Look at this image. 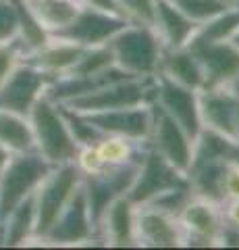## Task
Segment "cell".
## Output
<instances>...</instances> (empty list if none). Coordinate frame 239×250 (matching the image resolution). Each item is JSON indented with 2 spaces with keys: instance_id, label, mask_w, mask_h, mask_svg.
I'll return each mask as SVG.
<instances>
[{
  "instance_id": "obj_25",
  "label": "cell",
  "mask_w": 239,
  "mask_h": 250,
  "mask_svg": "<svg viewBox=\"0 0 239 250\" xmlns=\"http://www.w3.org/2000/svg\"><path fill=\"white\" fill-rule=\"evenodd\" d=\"M23 2L29 13L42 23V27L50 31V36L65 29L81 6L77 0H23Z\"/></svg>"
},
{
  "instance_id": "obj_20",
  "label": "cell",
  "mask_w": 239,
  "mask_h": 250,
  "mask_svg": "<svg viewBox=\"0 0 239 250\" xmlns=\"http://www.w3.org/2000/svg\"><path fill=\"white\" fill-rule=\"evenodd\" d=\"M152 27L156 29L165 48H183L189 44L198 25L177 9L173 0H156Z\"/></svg>"
},
{
  "instance_id": "obj_46",
  "label": "cell",
  "mask_w": 239,
  "mask_h": 250,
  "mask_svg": "<svg viewBox=\"0 0 239 250\" xmlns=\"http://www.w3.org/2000/svg\"><path fill=\"white\" fill-rule=\"evenodd\" d=\"M237 9H239V4H237Z\"/></svg>"
},
{
  "instance_id": "obj_8",
  "label": "cell",
  "mask_w": 239,
  "mask_h": 250,
  "mask_svg": "<svg viewBox=\"0 0 239 250\" xmlns=\"http://www.w3.org/2000/svg\"><path fill=\"white\" fill-rule=\"evenodd\" d=\"M52 82L50 75L23 61L15 71L0 83V108L27 117L37 100L44 98L46 88Z\"/></svg>"
},
{
  "instance_id": "obj_23",
  "label": "cell",
  "mask_w": 239,
  "mask_h": 250,
  "mask_svg": "<svg viewBox=\"0 0 239 250\" xmlns=\"http://www.w3.org/2000/svg\"><path fill=\"white\" fill-rule=\"evenodd\" d=\"M2 240L0 246H25L36 236V207L34 196L19 202L2 219Z\"/></svg>"
},
{
  "instance_id": "obj_43",
  "label": "cell",
  "mask_w": 239,
  "mask_h": 250,
  "mask_svg": "<svg viewBox=\"0 0 239 250\" xmlns=\"http://www.w3.org/2000/svg\"><path fill=\"white\" fill-rule=\"evenodd\" d=\"M237 144H239V108H237Z\"/></svg>"
},
{
  "instance_id": "obj_45",
  "label": "cell",
  "mask_w": 239,
  "mask_h": 250,
  "mask_svg": "<svg viewBox=\"0 0 239 250\" xmlns=\"http://www.w3.org/2000/svg\"><path fill=\"white\" fill-rule=\"evenodd\" d=\"M233 90H235V92H239V80H237V83L233 85Z\"/></svg>"
},
{
  "instance_id": "obj_37",
  "label": "cell",
  "mask_w": 239,
  "mask_h": 250,
  "mask_svg": "<svg viewBox=\"0 0 239 250\" xmlns=\"http://www.w3.org/2000/svg\"><path fill=\"white\" fill-rule=\"evenodd\" d=\"M214 246H227V248H239V228L222 219L221 231L217 236V244Z\"/></svg>"
},
{
  "instance_id": "obj_33",
  "label": "cell",
  "mask_w": 239,
  "mask_h": 250,
  "mask_svg": "<svg viewBox=\"0 0 239 250\" xmlns=\"http://www.w3.org/2000/svg\"><path fill=\"white\" fill-rule=\"evenodd\" d=\"M27 57V50L17 38H11L6 42H0V83L9 77Z\"/></svg>"
},
{
  "instance_id": "obj_15",
  "label": "cell",
  "mask_w": 239,
  "mask_h": 250,
  "mask_svg": "<svg viewBox=\"0 0 239 250\" xmlns=\"http://www.w3.org/2000/svg\"><path fill=\"white\" fill-rule=\"evenodd\" d=\"M135 246L144 248H179L183 246V231L179 219L163 213L150 205L135 207Z\"/></svg>"
},
{
  "instance_id": "obj_7",
  "label": "cell",
  "mask_w": 239,
  "mask_h": 250,
  "mask_svg": "<svg viewBox=\"0 0 239 250\" xmlns=\"http://www.w3.org/2000/svg\"><path fill=\"white\" fill-rule=\"evenodd\" d=\"M137 165L129 163V165H119V167H104L98 173L81 175V188H83V194H86L94 228L98 219L102 217V213L109 208L110 202L127 194V190L135 179Z\"/></svg>"
},
{
  "instance_id": "obj_24",
  "label": "cell",
  "mask_w": 239,
  "mask_h": 250,
  "mask_svg": "<svg viewBox=\"0 0 239 250\" xmlns=\"http://www.w3.org/2000/svg\"><path fill=\"white\" fill-rule=\"evenodd\" d=\"M94 148L104 167H119V165H129V163L137 165L142 161L148 144L135 142V140H129V138H121V136L102 134L94 142Z\"/></svg>"
},
{
  "instance_id": "obj_38",
  "label": "cell",
  "mask_w": 239,
  "mask_h": 250,
  "mask_svg": "<svg viewBox=\"0 0 239 250\" xmlns=\"http://www.w3.org/2000/svg\"><path fill=\"white\" fill-rule=\"evenodd\" d=\"M79 2L83 6H92V9H98V11H104V13H110V15H117V17L125 19V15H123L117 0H79Z\"/></svg>"
},
{
  "instance_id": "obj_18",
  "label": "cell",
  "mask_w": 239,
  "mask_h": 250,
  "mask_svg": "<svg viewBox=\"0 0 239 250\" xmlns=\"http://www.w3.org/2000/svg\"><path fill=\"white\" fill-rule=\"evenodd\" d=\"M135 205L127 196L112 200L96 223V240L102 246L129 248L135 246Z\"/></svg>"
},
{
  "instance_id": "obj_47",
  "label": "cell",
  "mask_w": 239,
  "mask_h": 250,
  "mask_svg": "<svg viewBox=\"0 0 239 250\" xmlns=\"http://www.w3.org/2000/svg\"><path fill=\"white\" fill-rule=\"evenodd\" d=\"M77 2H79V0H77Z\"/></svg>"
},
{
  "instance_id": "obj_29",
  "label": "cell",
  "mask_w": 239,
  "mask_h": 250,
  "mask_svg": "<svg viewBox=\"0 0 239 250\" xmlns=\"http://www.w3.org/2000/svg\"><path fill=\"white\" fill-rule=\"evenodd\" d=\"M114 65L112 59V50L109 44H100V46H90L83 48L81 57L77 59L73 69L67 75H75V77H90V75H98L106 71L109 67Z\"/></svg>"
},
{
  "instance_id": "obj_32",
  "label": "cell",
  "mask_w": 239,
  "mask_h": 250,
  "mask_svg": "<svg viewBox=\"0 0 239 250\" xmlns=\"http://www.w3.org/2000/svg\"><path fill=\"white\" fill-rule=\"evenodd\" d=\"M58 106H60V111H63V115H65V121L69 125V129H71V136L75 138L77 146L92 144V142H96V140L102 136L94 127V125L88 121L86 115H81V113H77V111H71V108H67L63 104H58Z\"/></svg>"
},
{
  "instance_id": "obj_10",
  "label": "cell",
  "mask_w": 239,
  "mask_h": 250,
  "mask_svg": "<svg viewBox=\"0 0 239 250\" xmlns=\"http://www.w3.org/2000/svg\"><path fill=\"white\" fill-rule=\"evenodd\" d=\"M154 104L160 106L171 119L187 131L189 138H198L202 131V121H200V106H198V90L185 88L165 75H154Z\"/></svg>"
},
{
  "instance_id": "obj_41",
  "label": "cell",
  "mask_w": 239,
  "mask_h": 250,
  "mask_svg": "<svg viewBox=\"0 0 239 250\" xmlns=\"http://www.w3.org/2000/svg\"><path fill=\"white\" fill-rule=\"evenodd\" d=\"M229 161H233V163H237V165H239V144H233V148H231Z\"/></svg>"
},
{
  "instance_id": "obj_34",
  "label": "cell",
  "mask_w": 239,
  "mask_h": 250,
  "mask_svg": "<svg viewBox=\"0 0 239 250\" xmlns=\"http://www.w3.org/2000/svg\"><path fill=\"white\" fill-rule=\"evenodd\" d=\"M123 15L129 23L152 25L154 21V4L156 0H117Z\"/></svg>"
},
{
  "instance_id": "obj_19",
  "label": "cell",
  "mask_w": 239,
  "mask_h": 250,
  "mask_svg": "<svg viewBox=\"0 0 239 250\" xmlns=\"http://www.w3.org/2000/svg\"><path fill=\"white\" fill-rule=\"evenodd\" d=\"M81 52H83V46L69 42L65 38L50 36V40L46 42L42 48L29 52L25 61L55 80V77L67 75L71 71L77 59L81 57Z\"/></svg>"
},
{
  "instance_id": "obj_6",
  "label": "cell",
  "mask_w": 239,
  "mask_h": 250,
  "mask_svg": "<svg viewBox=\"0 0 239 250\" xmlns=\"http://www.w3.org/2000/svg\"><path fill=\"white\" fill-rule=\"evenodd\" d=\"M185 184H187L185 173L175 169L156 150L146 148L140 165H137L135 179L125 196L137 207V205H144V202H150L152 198H156L158 194L171 190V188L185 186Z\"/></svg>"
},
{
  "instance_id": "obj_35",
  "label": "cell",
  "mask_w": 239,
  "mask_h": 250,
  "mask_svg": "<svg viewBox=\"0 0 239 250\" xmlns=\"http://www.w3.org/2000/svg\"><path fill=\"white\" fill-rule=\"evenodd\" d=\"M17 36V0H0V42Z\"/></svg>"
},
{
  "instance_id": "obj_42",
  "label": "cell",
  "mask_w": 239,
  "mask_h": 250,
  "mask_svg": "<svg viewBox=\"0 0 239 250\" xmlns=\"http://www.w3.org/2000/svg\"><path fill=\"white\" fill-rule=\"evenodd\" d=\"M222 2H225L227 6H237V4H239V0H222Z\"/></svg>"
},
{
  "instance_id": "obj_14",
  "label": "cell",
  "mask_w": 239,
  "mask_h": 250,
  "mask_svg": "<svg viewBox=\"0 0 239 250\" xmlns=\"http://www.w3.org/2000/svg\"><path fill=\"white\" fill-rule=\"evenodd\" d=\"M86 117L100 134L146 142L152 129L154 103L127 106V108H114V111H102V113H90Z\"/></svg>"
},
{
  "instance_id": "obj_11",
  "label": "cell",
  "mask_w": 239,
  "mask_h": 250,
  "mask_svg": "<svg viewBox=\"0 0 239 250\" xmlns=\"http://www.w3.org/2000/svg\"><path fill=\"white\" fill-rule=\"evenodd\" d=\"M194 142L196 140L189 138L187 131L179 127L160 106L154 104L152 129H150L148 140H146L148 148L156 150L175 169H179L181 173H187L191 154H194Z\"/></svg>"
},
{
  "instance_id": "obj_2",
  "label": "cell",
  "mask_w": 239,
  "mask_h": 250,
  "mask_svg": "<svg viewBox=\"0 0 239 250\" xmlns=\"http://www.w3.org/2000/svg\"><path fill=\"white\" fill-rule=\"evenodd\" d=\"M109 46L112 50L114 65L133 77H154L158 71V61L163 54V42L152 25L127 23L119 34H114Z\"/></svg>"
},
{
  "instance_id": "obj_3",
  "label": "cell",
  "mask_w": 239,
  "mask_h": 250,
  "mask_svg": "<svg viewBox=\"0 0 239 250\" xmlns=\"http://www.w3.org/2000/svg\"><path fill=\"white\" fill-rule=\"evenodd\" d=\"M81 186V173L77 171L73 163H65V165H55L48 175L42 179L34 192V207H36V236L29 244L40 242L52 223L58 219L67 207V202L73 198L77 188Z\"/></svg>"
},
{
  "instance_id": "obj_40",
  "label": "cell",
  "mask_w": 239,
  "mask_h": 250,
  "mask_svg": "<svg viewBox=\"0 0 239 250\" xmlns=\"http://www.w3.org/2000/svg\"><path fill=\"white\" fill-rule=\"evenodd\" d=\"M11 156H13V152H11V150H6L4 146H0V173H2V171H4V167L9 165Z\"/></svg>"
},
{
  "instance_id": "obj_30",
  "label": "cell",
  "mask_w": 239,
  "mask_h": 250,
  "mask_svg": "<svg viewBox=\"0 0 239 250\" xmlns=\"http://www.w3.org/2000/svg\"><path fill=\"white\" fill-rule=\"evenodd\" d=\"M173 2H175L177 9H179L187 19L194 21L196 25L206 23L208 19L217 17L219 13L231 9V6H227L222 0H173Z\"/></svg>"
},
{
  "instance_id": "obj_31",
  "label": "cell",
  "mask_w": 239,
  "mask_h": 250,
  "mask_svg": "<svg viewBox=\"0 0 239 250\" xmlns=\"http://www.w3.org/2000/svg\"><path fill=\"white\" fill-rule=\"evenodd\" d=\"M194 198V194L189 190V184L185 186H177V188H171L163 194H158L156 198H152L150 202H144V205H150L154 208L163 210V213H168L173 217H179V213L185 208V205Z\"/></svg>"
},
{
  "instance_id": "obj_12",
  "label": "cell",
  "mask_w": 239,
  "mask_h": 250,
  "mask_svg": "<svg viewBox=\"0 0 239 250\" xmlns=\"http://www.w3.org/2000/svg\"><path fill=\"white\" fill-rule=\"evenodd\" d=\"M198 106L202 129H210L237 144L239 92L233 88H202L198 92Z\"/></svg>"
},
{
  "instance_id": "obj_21",
  "label": "cell",
  "mask_w": 239,
  "mask_h": 250,
  "mask_svg": "<svg viewBox=\"0 0 239 250\" xmlns=\"http://www.w3.org/2000/svg\"><path fill=\"white\" fill-rule=\"evenodd\" d=\"M156 73L198 92L204 88V71L202 65H200V59L187 46H183V48H163Z\"/></svg>"
},
{
  "instance_id": "obj_13",
  "label": "cell",
  "mask_w": 239,
  "mask_h": 250,
  "mask_svg": "<svg viewBox=\"0 0 239 250\" xmlns=\"http://www.w3.org/2000/svg\"><path fill=\"white\" fill-rule=\"evenodd\" d=\"M129 21H125L123 17L117 15L92 9V6H79V11L73 17V21L69 23L65 29H60L58 38H65V40L79 44L83 48H90V46H100V44H109V40L119 34V31L127 25Z\"/></svg>"
},
{
  "instance_id": "obj_28",
  "label": "cell",
  "mask_w": 239,
  "mask_h": 250,
  "mask_svg": "<svg viewBox=\"0 0 239 250\" xmlns=\"http://www.w3.org/2000/svg\"><path fill=\"white\" fill-rule=\"evenodd\" d=\"M15 38L23 44L27 54L42 48L50 40V31L42 27V23L29 13L23 0H17V36Z\"/></svg>"
},
{
  "instance_id": "obj_36",
  "label": "cell",
  "mask_w": 239,
  "mask_h": 250,
  "mask_svg": "<svg viewBox=\"0 0 239 250\" xmlns=\"http://www.w3.org/2000/svg\"><path fill=\"white\" fill-rule=\"evenodd\" d=\"M225 202L227 200H237L239 198V165L233 161L227 163V171H225Z\"/></svg>"
},
{
  "instance_id": "obj_9",
  "label": "cell",
  "mask_w": 239,
  "mask_h": 250,
  "mask_svg": "<svg viewBox=\"0 0 239 250\" xmlns=\"http://www.w3.org/2000/svg\"><path fill=\"white\" fill-rule=\"evenodd\" d=\"M40 242L52 246H77V244H88V242H98L96 228L90 217L88 200L81 186L77 188L73 198L67 202L63 213L58 215V219L52 223V228Z\"/></svg>"
},
{
  "instance_id": "obj_5",
  "label": "cell",
  "mask_w": 239,
  "mask_h": 250,
  "mask_svg": "<svg viewBox=\"0 0 239 250\" xmlns=\"http://www.w3.org/2000/svg\"><path fill=\"white\" fill-rule=\"evenodd\" d=\"M55 167L36 150L13 154L9 165L0 173V219L25 198L34 196L42 179Z\"/></svg>"
},
{
  "instance_id": "obj_4",
  "label": "cell",
  "mask_w": 239,
  "mask_h": 250,
  "mask_svg": "<svg viewBox=\"0 0 239 250\" xmlns=\"http://www.w3.org/2000/svg\"><path fill=\"white\" fill-rule=\"evenodd\" d=\"M154 90H156L154 77H127V80L106 83L98 90L71 98L69 103H63V106L90 115V113L114 111V108H127L137 104H150L154 103Z\"/></svg>"
},
{
  "instance_id": "obj_26",
  "label": "cell",
  "mask_w": 239,
  "mask_h": 250,
  "mask_svg": "<svg viewBox=\"0 0 239 250\" xmlns=\"http://www.w3.org/2000/svg\"><path fill=\"white\" fill-rule=\"evenodd\" d=\"M237 34H239V9L231 6V9L219 13L217 17L208 19L206 23H200L194 31V36H191L187 48H196V46H204V44H217V42H229Z\"/></svg>"
},
{
  "instance_id": "obj_44",
  "label": "cell",
  "mask_w": 239,
  "mask_h": 250,
  "mask_svg": "<svg viewBox=\"0 0 239 250\" xmlns=\"http://www.w3.org/2000/svg\"><path fill=\"white\" fill-rule=\"evenodd\" d=\"M233 44H235V46H237V48H239V34H237V36L233 38Z\"/></svg>"
},
{
  "instance_id": "obj_16",
  "label": "cell",
  "mask_w": 239,
  "mask_h": 250,
  "mask_svg": "<svg viewBox=\"0 0 239 250\" xmlns=\"http://www.w3.org/2000/svg\"><path fill=\"white\" fill-rule=\"evenodd\" d=\"M183 246H214L222 225L221 205L194 196L179 213Z\"/></svg>"
},
{
  "instance_id": "obj_22",
  "label": "cell",
  "mask_w": 239,
  "mask_h": 250,
  "mask_svg": "<svg viewBox=\"0 0 239 250\" xmlns=\"http://www.w3.org/2000/svg\"><path fill=\"white\" fill-rule=\"evenodd\" d=\"M227 163L225 159H214V161H206V163H198L187 169V184L194 196L217 202L222 207L225 202V171H227Z\"/></svg>"
},
{
  "instance_id": "obj_1",
  "label": "cell",
  "mask_w": 239,
  "mask_h": 250,
  "mask_svg": "<svg viewBox=\"0 0 239 250\" xmlns=\"http://www.w3.org/2000/svg\"><path fill=\"white\" fill-rule=\"evenodd\" d=\"M34 136V150L48 161L50 165L73 163L77 152V142L65 121V115L56 103L40 98L37 104L27 115Z\"/></svg>"
},
{
  "instance_id": "obj_39",
  "label": "cell",
  "mask_w": 239,
  "mask_h": 250,
  "mask_svg": "<svg viewBox=\"0 0 239 250\" xmlns=\"http://www.w3.org/2000/svg\"><path fill=\"white\" fill-rule=\"evenodd\" d=\"M222 219L229 223H233L239 228V198L237 200H227V202H222Z\"/></svg>"
},
{
  "instance_id": "obj_17",
  "label": "cell",
  "mask_w": 239,
  "mask_h": 250,
  "mask_svg": "<svg viewBox=\"0 0 239 250\" xmlns=\"http://www.w3.org/2000/svg\"><path fill=\"white\" fill-rule=\"evenodd\" d=\"M196 52L204 71V88H233L239 80V48L229 42L189 48Z\"/></svg>"
},
{
  "instance_id": "obj_27",
  "label": "cell",
  "mask_w": 239,
  "mask_h": 250,
  "mask_svg": "<svg viewBox=\"0 0 239 250\" xmlns=\"http://www.w3.org/2000/svg\"><path fill=\"white\" fill-rule=\"evenodd\" d=\"M0 146H4L13 154L34 150L32 125L27 117L0 108Z\"/></svg>"
}]
</instances>
